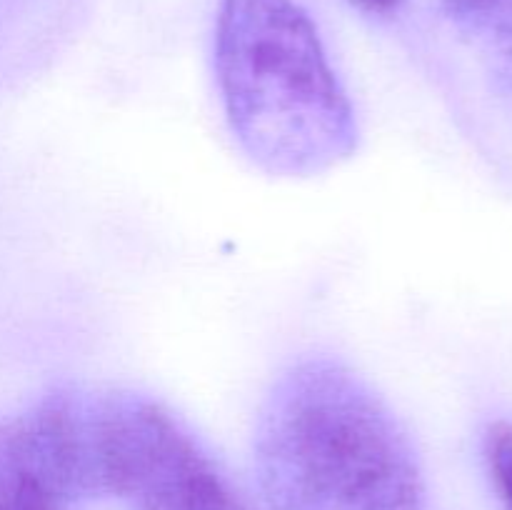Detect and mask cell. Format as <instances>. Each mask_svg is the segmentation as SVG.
Returning <instances> with one entry per match:
<instances>
[{
	"mask_svg": "<svg viewBox=\"0 0 512 510\" xmlns=\"http://www.w3.org/2000/svg\"><path fill=\"white\" fill-rule=\"evenodd\" d=\"M253 458L273 510H423L413 443L345 363L290 365L260 405Z\"/></svg>",
	"mask_w": 512,
	"mask_h": 510,
	"instance_id": "obj_1",
	"label": "cell"
},
{
	"mask_svg": "<svg viewBox=\"0 0 512 510\" xmlns=\"http://www.w3.org/2000/svg\"><path fill=\"white\" fill-rule=\"evenodd\" d=\"M485 450H488V463L495 485H498L508 510H512V423H505V420L495 423L488 430Z\"/></svg>",
	"mask_w": 512,
	"mask_h": 510,
	"instance_id": "obj_6",
	"label": "cell"
},
{
	"mask_svg": "<svg viewBox=\"0 0 512 510\" xmlns=\"http://www.w3.org/2000/svg\"><path fill=\"white\" fill-rule=\"evenodd\" d=\"M353 3H358L360 8H365V10H375V13H383V10L393 8L398 0H353Z\"/></svg>",
	"mask_w": 512,
	"mask_h": 510,
	"instance_id": "obj_7",
	"label": "cell"
},
{
	"mask_svg": "<svg viewBox=\"0 0 512 510\" xmlns=\"http://www.w3.org/2000/svg\"><path fill=\"white\" fill-rule=\"evenodd\" d=\"M455 23L512 65V0H443Z\"/></svg>",
	"mask_w": 512,
	"mask_h": 510,
	"instance_id": "obj_5",
	"label": "cell"
},
{
	"mask_svg": "<svg viewBox=\"0 0 512 510\" xmlns=\"http://www.w3.org/2000/svg\"><path fill=\"white\" fill-rule=\"evenodd\" d=\"M0 510H65L33 460L18 420L0 423Z\"/></svg>",
	"mask_w": 512,
	"mask_h": 510,
	"instance_id": "obj_4",
	"label": "cell"
},
{
	"mask_svg": "<svg viewBox=\"0 0 512 510\" xmlns=\"http://www.w3.org/2000/svg\"><path fill=\"white\" fill-rule=\"evenodd\" d=\"M98 495L135 510H250L188 428L158 400L90 395Z\"/></svg>",
	"mask_w": 512,
	"mask_h": 510,
	"instance_id": "obj_3",
	"label": "cell"
},
{
	"mask_svg": "<svg viewBox=\"0 0 512 510\" xmlns=\"http://www.w3.org/2000/svg\"><path fill=\"white\" fill-rule=\"evenodd\" d=\"M215 78L235 140L268 173L308 178L358 148L353 103L295 0H220Z\"/></svg>",
	"mask_w": 512,
	"mask_h": 510,
	"instance_id": "obj_2",
	"label": "cell"
}]
</instances>
